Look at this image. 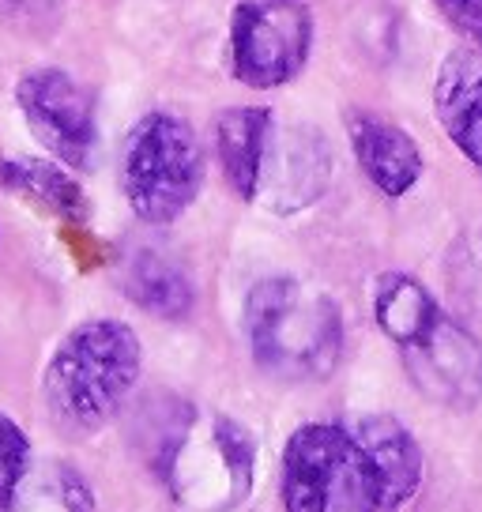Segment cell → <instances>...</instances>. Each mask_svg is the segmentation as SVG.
Listing matches in <instances>:
<instances>
[{"mask_svg": "<svg viewBox=\"0 0 482 512\" xmlns=\"http://www.w3.org/2000/svg\"><path fill=\"white\" fill-rule=\"evenodd\" d=\"M140 336L113 317L83 320L49 358L42 392L49 415L76 433H98L140 381Z\"/></svg>", "mask_w": 482, "mask_h": 512, "instance_id": "1", "label": "cell"}, {"mask_svg": "<svg viewBox=\"0 0 482 512\" xmlns=\"http://www.w3.org/2000/svg\"><path fill=\"white\" fill-rule=\"evenodd\" d=\"M245 336L264 373L279 381H324L343 358V313L332 294L275 275L245 298Z\"/></svg>", "mask_w": 482, "mask_h": 512, "instance_id": "2", "label": "cell"}, {"mask_svg": "<svg viewBox=\"0 0 482 512\" xmlns=\"http://www.w3.org/2000/svg\"><path fill=\"white\" fill-rule=\"evenodd\" d=\"M287 512H388V494L370 452L336 422H306L290 433L279 479Z\"/></svg>", "mask_w": 482, "mask_h": 512, "instance_id": "3", "label": "cell"}, {"mask_svg": "<svg viewBox=\"0 0 482 512\" xmlns=\"http://www.w3.org/2000/svg\"><path fill=\"white\" fill-rule=\"evenodd\" d=\"M204 147L189 121L174 113H144L121 147V192L147 226H170L204 189Z\"/></svg>", "mask_w": 482, "mask_h": 512, "instance_id": "4", "label": "cell"}, {"mask_svg": "<svg viewBox=\"0 0 482 512\" xmlns=\"http://www.w3.org/2000/svg\"><path fill=\"white\" fill-rule=\"evenodd\" d=\"M253 471L257 445L234 418H211L200 433L185 422L170 441L166 479L174 482L177 501L200 512L238 509L253 490Z\"/></svg>", "mask_w": 482, "mask_h": 512, "instance_id": "5", "label": "cell"}, {"mask_svg": "<svg viewBox=\"0 0 482 512\" xmlns=\"http://www.w3.org/2000/svg\"><path fill=\"white\" fill-rule=\"evenodd\" d=\"M313 49V16L302 0H238L230 16V72L253 91L302 76Z\"/></svg>", "mask_w": 482, "mask_h": 512, "instance_id": "6", "label": "cell"}, {"mask_svg": "<svg viewBox=\"0 0 482 512\" xmlns=\"http://www.w3.org/2000/svg\"><path fill=\"white\" fill-rule=\"evenodd\" d=\"M16 102L34 140L46 147L53 162L87 170L95 159L98 117L95 98L61 68H31L16 87Z\"/></svg>", "mask_w": 482, "mask_h": 512, "instance_id": "7", "label": "cell"}, {"mask_svg": "<svg viewBox=\"0 0 482 512\" xmlns=\"http://www.w3.org/2000/svg\"><path fill=\"white\" fill-rule=\"evenodd\" d=\"M403 369L426 400L445 407H475L482 400V343L449 313L403 351Z\"/></svg>", "mask_w": 482, "mask_h": 512, "instance_id": "8", "label": "cell"}, {"mask_svg": "<svg viewBox=\"0 0 482 512\" xmlns=\"http://www.w3.org/2000/svg\"><path fill=\"white\" fill-rule=\"evenodd\" d=\"M328 177H332V155L321 132H313L309 125H275L257 204L272 208L275 215H294L321 200Z\"/></svg>", "mask_w": 482, "mask_h": 512, "instance_id": "9", "label": "cell"}, {"mask_svg": "<svg viewBox=\"0 0 482 512\" xmlns=\"http://www.w3.org/2000/svg\"><path fill=\"white\" fill-rule=\"evenodd\" d=\"M347 136H351V151L362 166V174L377 185V192L400 200L418 185L426 159H422V147L407 128H400L381 113L354 110L347 113Z\"/></svg>", "mask_w": 482, "mask_h": 512, "instance_id": "10", "label": "cell"}, {"mask_svg": "<svg viewBox=\"0 0 482 512\" xmlns=\"http://www.w3.org/2000/svg\"><path fill=\"white\" fill-rule=\"evenodd\" d=\"M434 113L445 136L482 174V53L452 49L434 80Z\"/></svg>", "mask_w": 482, "mask_h": 512, "instance_id": "11", "label": "cell"}, {"mask_svg": "<svg viewBox=\"0 0 482 512\" xmlns=\"http://www.w3.org/2000/svg\"><path fill=\"white\" fill-rule=\"evenodd\" d=\"M275 132V113L268 106H230L215 117V159L234 196L257 204L260 174Z\"/></svg>", "mask_w": 482, "mask_h": 512, "instance_id": "12", "label": "cell"}, {"mask_svg": "<svg viewBox=\"0 0 482 512\" xmlns=\"http://www.w3.org/2000/svg\"><path fill=\"white\" fill-rule=\"evenodd\" d=\"M351 433L362 441V448L370 452L373 467L381 471L388 494V512L407 505L422 486V448H418L415 433L403 426L400 418L392 415H362L351 422Z\"/></svg>", "mask_w": 482, "mask_h": 512, "instance_id": "13", "label": "cell"}, {"mask_svg": "<svg viewBox=\"0 0 482 512\" xmlns=\"http://www.w3.org/2000/svg\"><path fill=\"white\" fill-rule=\"evenodd\" d=\"M445 309L434 302V294L418 283L415 275L385 272L373 287V320L400 351L415 347L437 324Z\"/></svg>", "mask_w": 482, "mask_h": 512, "instance_id": "14", "label": "cell"}, {"mask_svg": "<svg viewBox=\"0 0 482 512\" xmlns=\"http://www.w3.org/2000/svg\"><path fill=\"white\" fill-rule=\"evenodd\" d=\"M121 287L129 294L132 305H140L144 313L162 320H185L193 313V283L189 275L177 268L174 260H166L162 253H147L140 249L136 256H129Z\"/></svg>", "mask_w": 482, "mask_h": 512, "instance_id": "15", "label": "cell"}, {"mask_svg": "<svg viewBox=\"0 0 482 512\" xmlns=\"http://www.w3.org/2000/svg\"><path fill=\"white\" fill-rule=\"evenodd\" d=\"M4 189L27 196L31 204L53 211L61 219H87V196L76 177L65 174V162L49 159H4L0 162Z\"/></svg>", "mask_w": 482, "mask_h": 512, "instance_id": "16", "label": "cell"}, {"mask_svg": "<svg viewBox=\"0 0 482 512\" xmlns=\"http://www.w3.org/2000/svg\"><path fill=\"white\" fill-rule=\"evenodd\" d=\"M27 467H31V437L8 411H0V509L16 505Z\"/></svg>", "mask_w": 482, "mask_h": 512, "instance_id": "17", "label": "cell"}, {"mask_svg": "<svg viewBox=\"0 0 482 512\" xmlns=\"http://www.w3.org/2000/svg\"><path fill=\"white\" fill-rule=\"evenodd\" d=\"M434 4L456 31L471 38V49L482 53V0H434Z\"/></svg>", "mask_w": 482, "mask_h": 512, "instance_id": "18", "label": "cell"}, {"mask_svg": "<svg viewBox=\"0 0 482 512\" xmlns=\"http://www.w3.org/2000/svg\"><path fill=\"white\" fill-rule=\"evenodd\" d=\"M57 486H61V501H65L68 512H95V490L83 482L80 471L68 467Z\"/></svg>", "mask_w": 482, "mask_h": 512, "instance_id": "19", "label": "cell"}, {"mask_svg": "<svg viewBox=\"0 0 482 512\" xmlns=\"http://www.w3.org/2000/svg\"><path fill=\"white\" fill-rule=\"evenodd\" d=\"M8 4H16V8H34V4H49V0H8Z\"/></svg>", "mask_w": 482, "mask_h": 512, "instance_id": "20", "label": "cell"}]
</instances>
